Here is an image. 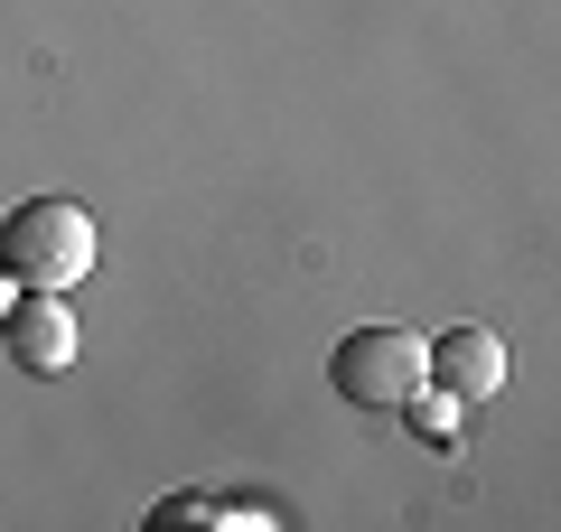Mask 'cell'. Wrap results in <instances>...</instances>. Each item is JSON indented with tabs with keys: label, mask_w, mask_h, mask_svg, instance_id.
Listing matches in <instances>:
<instances>
[{
	"label": "cell",
	"mask_w": 561,
	"mask_h": 532,
	"mask_svg": "<svg viewBox=\"0 0 561 532\" xmlns=\"http://www.w3.org/2000/svg\"><path fill=\"white\" fill-rule=\"evenodd\" d=\"M0 271L20 290H76L94 271V216L76 197H28L0 224Z\"/></svg>",
	"instance_id": "6da1fadb"
},
{
	"label": "cell",
	"mask_w": 561,
	"mask_h": 532,
	"mask_svg": "<svg viewBox=\"0 0 561 532\" xmlns=\"http://www.w3.org/2000/svg\"><path fill=\"white\" fill-rule=\"evenodd\" d=\"M328 383H337V402H356V412H402V402L431 383V336L393 327V317L346 327L337 355H328Z\"/></svg>",
	"instance_id": "7a4b0ae2"
},
{
	"label": "cell",
	"mask_w": 561,
	"mask_h": 532,
	"mask_svg": "<svg viewBox=\"0 0 561 532\" xmlns=\"http://www.w3.org/2000/svg\"><path fill=\"white\" fill-rule=\"evenodd\" d=\"M0 336L20 355V374H66L76 365V309H66V290H20V309L0 317Z\"/></svg>",
	"instance_id": "3957f363"
},
{
	"label": "cell",
	"mask_w": 561,
	"mask_h": 532,
	"mask_svg": "<svg viewBox=\"0 0 561 532\" xmlns=\"http://www.w3.org/2000/svg\"><path fill=\"white\" fill-rule=\"evenodd\" d=\"M431 383L449 402H496L505 393V336L496 327H449L431 336Z\"/></svg>",
	"instance_id": "277c9868"
},
{
	"label": "cell",
	"mask_w": 561,
	"mask_h": 532,
	"mask_svg": "<svg viewBox=\"0 0 561 532\" xmlns=\"http://www.w3.org/2000/svg\"><path fill=\"white\" fill-rule=\"evenodd\" d=\"M402 412H412V430H421V439H459V402H449V393H431V383H421V393L402 402Z\"/></svg>",
	"instance_id": "5b68a950"
}]
</instances>
